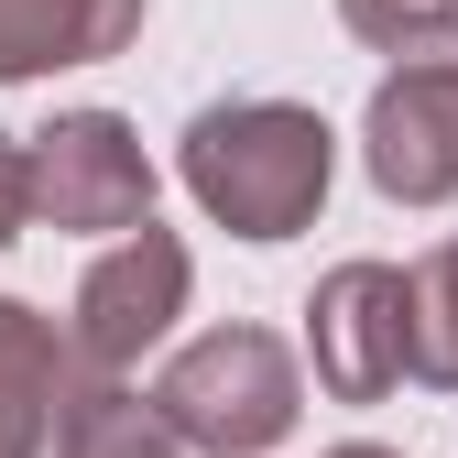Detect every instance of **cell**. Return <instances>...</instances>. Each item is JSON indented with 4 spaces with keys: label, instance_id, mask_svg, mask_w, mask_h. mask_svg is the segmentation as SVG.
Wrapping results in <instances>:
<instances>
[{
    "label": "cell",
    "instance_id": "obj_3",
    "mask_svg": "<svg viewBox=\"0 0 458 458\" xmlns=\"http://www.w3.org/2000/svg\"><path fill=\"white\" fill-rule=\"evenodd\" d=\"M306 360L327 404H382L415 382V273L393 262H338L306 295Z\"/></svg>",
    "mask_w": 458,
    "mask_h": 458
},
{
    "label": "cell",
    "instance_id": "obj_8",
    "mask_svg": "<svg viewBox=\"0 0 458 458\" xmlns=\"http://www.w3.org/2000/svg\"><path fill=\"white\" fill-rule=\"evenodd\" d=\"M142 33V0H0V88L55 66H109Z\"/></svg>",
    "mask_w": 458,
    "mask_h": 458
},
{
    "label": "cell",
    "instance_id": "obj_10",
    "mask_svg": "<svg viewBox=\"0 0 458 458\" xmlns=\"http://www.w3.org/2000/svg\"><path fill=\"white\" fill-rule=\"evenodd\" d=\"M415 382L458 393V241L415 262Z\"/></svg>",
    "mask_w": 458,
    "mask_h": 458
},
{
    "label": "cell",
    "instance_id": "obj_6",
    "mask_svg": "<svg viewBox=\"0 0 458 458\" xmlns=\"http://www.w3.org/2000/svg\"><path fill=\"white\" fill-rule=\"evenodd\" d=\"M360 164L393 208H447L458 197V55L393 66L360 109Z\"/></svg>",
    "mask_w": 458,
    "mask_h": 458
},
{
    "label": "cell",
    "instance_id": "obj_12",
    "mask_svg": "<svg viewBox=\"0 0 458 458\" xmlns=\"http://www.w3.org/2000/svg\"><path fill=\"white\" fill-rule=\"evenodd\" d=\"M327 458H404V447H371V437H350V447H327Z\"/></svg>",
    "mask_w": 458,
    "mask_h": 458
},
{
    "label": "cell",
    "instance_id": "obj_1",
    "mask_svg": "<svg viewBox=\"0 0 458 458\" xmlns=\"http://www.w3.org/2000/svg\"><path fill=\"white\" fill-rule=\"evenodd\" d=\"M175 175H186V197L229 229V241H295V229H317V208H327L338 131L306 98H218V109L186 121Z\"/></svg>",
    "mask_w": 458,
    "mask_h": 458
},
{
    "label": "cell",
    "instance_id": "obj_4",
    "mask_svg": "<svg viewBox=\"0 0 458 458\" xmlns=\"http://www.w3.org/2000/svg\"><path fill=\"white\" fill-rule=\"evenodd\" d=\"M33 218L77 241H121L153 218V153L121 109H55L33 131Z\"/></svg>",
    "mask_w": 458,
    "mask_h": 458
},
{
    "label": "cell",
    "instance_id": "obj_9",
    "mask_svg": "<svg viewBox=\"0 0 458 458\" xmlns=\"http://www.w3.org/2000/svg\"><path fill=\"white\" fill-rule=\"evenodd\" d=\"M55 458H197L175 437V415L131 393V371H88L66 393V426H55Z\"/></svg>",
    "mask_w": 458,
    "mask_h": 458
},
{
    "label": "cell",
    "instance_id": "obj_5",
    "mask_svg": "<svg viewBox=\"0 0 458 458\" xmlns=\"http://www.w3.org/2000/svg\"><path fill=\"white\" fill-rule=\"evenodd\" d=\"M186 284H197V262H186V241L175 229H121L98 262H88V284H77V317H66V338H77V360L88 371H131L164 327L186 317Z\"/></svg>",
    "mask_w": 458,
    "mask_h": 458
},
{
    "label": "cell",
    "instance_id": "obj_2",
    "mask_svg": "<svg viewBox=\"0 0 458 458\" xmlns=\"http://www.w3.org/2000/svg\"><path fill=\"white\" fill-rule=\"evenodd\" d=\"M153 404L175 415V437L197 458H262V447L295 437L306 371H295V350H284L273 327H208V338H186V350L164 360Z\"/></svg>",
    "mask_w": 458,
    "mask_h": 458
},
{
    "label": "cell",
    "instance_id": "obj_11",
    "mask_svg": "<svg viewBox=\"0 0 458 458\" xmlns=\"http://www.w3.org/2000/svg\"><path fill=\"white\" fill-rule=\"evenodd\" d=\"M338 22L371 55H437V44H458V0H338Z\"/></svg>",
    "mask_w": 458,
    "mask_h": 458
},
{
    "label": "cell",
    "instance_id": "obj_7",
    "mask_svg": "<svg viewBox=\"0 0 458 458\" xmlns=\"http://www.w3.org/2000/svg\"><path fill=\"white\" fill-rule=\"evenodd\" d=\"M88 382L77 338L55 327L44 306L0 295V458H44L55 426H66V393Z\"/></svg>",
    "mask_w": 458,
    "mask_h": 458
}]
</instances>
